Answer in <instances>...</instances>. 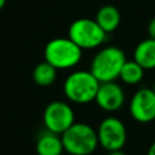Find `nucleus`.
I'll return each instance as SVG.
<instances>
[{
	"label": "nucleus",
	"instance_id": "nucleus-1",
	"mask_svg": "<svg viewBox=\"0 0 155 155\" xmlns=\"http://www.w3.org/2000/svg\"><path fill=\"white\" fill-rule=\"evenodd\" d=\"M61 137L64 151L70 155H90L99 144L97 131L85 122H74Z\"/></svg>",
	"mask_w": 155,
	"mask_h": 155
},
{
	"label": "nucleus",
	"instance_id": "nucleus-2",
	"mask_svg": "<svg viewBox=\"0 0 155 155\" xmlns=\"http://www.w3.org/2000/svg\"><path fill=\"white\" fill-rule=\"evenodd\" d=\"M99 84L90 70H76L67 76L63 92L70 102L86 104L94 101Z\"/></svg>",
	"mask_w": 155,
	"mask_h": 155
},
{
	"label": "nucleus",
	"instance_id": "nucleus-3",
	"mask_svg": "<svg viewBox=\"0 0 155 155\" xmlns=\"http://www.w3.org/2000/svg\"><path fill=\"white\" fill-rule=\"evenodd\" d=\"M125 62L126 56L121 48L116 46H107L94 54L90 71L99 82L115 81L119 78Z\"/></svg>",
	"mask_w": 155,
	"mask_h": 155
},
{
	"label": "nucleus",
	"instance_id": "nucleus-4",
	"mask_svg": "<svg viewBox=\"0 0 155 155\" xmlns=\"http://www.w3.org/2000/svg\"><path fill=\"white\" fill-rule=\"evenodd\" d=\"M44 56L56 69H69L81 61L82 50L69 38H56L46 44Z\"/></svg>",
	"mask_w": 155,
	"mask_h": 155
},
{
	"label": "nucleus",
	"instance_id": "nucleus-5",
	"mask_svg": "<svg viewBox=\"0 0 155 155\" xmlns=\"http://www.w3.org/2000/svg\"><path fill=\"white\" fill-rule=\"evenodd\" d=\"M68 38L81 50H91L101 46L105 41L107 33L94 19L79 18L70 24L68 29Z\"/></svg>",
	"mask_w": 155,
	"mask_h": 155
},
{
	"label": "nucleus",
	"instance_id": "nucleus-6",
	"mask_svg": "<svg viewBox=\"0 0 155 155\" xmlns=\"http://www.w3.org/2000/svg\"><path fill=\"white\" fill-rule=\"evenodd\" d=\"M97 137L101 147L108 151L122 149L127 139L126 126L120 119L107 116L97 128Z\"/></svg>",
	"mask_w": 155,
	"mask_h": 155
},
{
	"label": "nucleus",
	"instance_id": "nucleus-7",
	"mask_svg": "<svg viewBox=\"0 0 155 155\" xmlns=\"http://www.w3.org/2000/svg\"><path fill=\"white\" fill-rule=\"evenodd\" d=\"M42 120L47 131L62 134L75 122V116L71 107L68 103L53 101L46 105Z\"/></svg>",
	"mask_w": 155,
	"mask_h": 155
},
{
	"label": "nucleus",
	"instance_id": "nucleus-8",
	"mask_svg": "<svg viewBox=\"0 0 155 155\" xmlns=\"http://www.w3.org/2000/svg\"><path fill=\"white\" fill-rule=\"evenodd\" d=\"M130 114L140 124L155 120V92L153 88H139L130 101Z\"/></svg>",
	"mask_w": 155,
	"mask_h": 155
},
{
	"label": "nucleus",
	"instance_id": "nucleus-9",
	"mask_svg": "<svg viewBox=\"0 0 155 155\" xmlns=\"http://www.w3.org/2000/svg\"><path fill=\"white\" fill-rule=\"evenodd\" d=\"M94 102L105 111H116L125 103V93L119 84L115 81L101 82Z\"/></svg>",
	"mask_w": 155,
	"mask_h": 155
},
{
	"label": "nucleus",
	"instance_id": "nucleus-10",
	"mask_svg": "<svg viewBox=\"0 0 155 155\" xmlns=\"http://www.w3.org/2000/svg\"><path fill=\"white\" fill-rule=\"evenodd\" d=\"M35 149L38 155H62L64 147L61 134L46 130L36 139Z\"/></svg>",
	"mask_w": 155,
	"mask_h": 155
},
{
	"label": "nucleus",
	"instance_id": "nucleus-11",
	"mask_svg": "<svg viewBox=\"0 0 155 155\" xmlns=\"http://www.w3.org/2000/svg\"><path fill=\"white\" fill-rule=\"evenodd\" d=\"M94 21L98 23V25L108 34L114 31L121 21V15L120 11L113 6V5H104L99 7L94 16Z\"/></svg>",
	"mask_w": 155,
	"mask_h": 155
},
{
	"label": "nucleus",
	"instance_id": "nucleus-12",
	"mask_svg": "<svg viewBox=\"0 0 155 155\" xmlns=\"http://www.w3.org/2000/svg\"><path fill=\"white\" fill-rule=\"evenodd\" d=\"M133 59L145 70L155 68V39L148 38L140 41L133 52Z\"/></svg>",
	"mask_w": 155,
	"mask_h": 155
},
{
	"label": "nucleus",
	"instance_id": "nucleus-13",
	"mask_svg": "<svg viewBox=\"0 0 155 155\" xmlns=\"http://www.w3.org/2000/svg\"><path fill=\"white\" fill-rule=\"evenodd\" d=\"M57 70L52 64L44 61L35 65L33 70V80L39 86H50L54 82L57 78Z\"/></svg>",
	"mask_w": 155,
	"mask_h": 155
},
{
	"label": "nucleus",
	"instance_id": "nucleus-14",
	"mask_svg": "<svg viewBox=\"0 0 155 155\" xmlns=\"http://www.w3.org/2000/svg\"><path fill=\"white\" fill-rule=\"evenodd\" d=\"M144 70L145 69L140 64H138L134 59L126 61L120 70L119 79H121L127 85H136L143 80Z\"/></svg>",
	"mask_w": 155,
	"mask_h": 155
},
{
	"label": "nucleus",
	"instance_id": "nucleus-15",
	"mask_svg": "<svg viewBox=\"0 0 155 155\" xmlns=\"http://www.w3.org/2000/svg\"><path fill=\"white\" fill-rule=\"evenodd\" d=\"M148 33H149V38L155 39V17H153L148 24Z\"/></svg>",
	"mask_w": 155,
	"mask_h": 155
},
{
	"label": "nucleus",
	"instance_id": "nucleus-16",
	"mask_svg": "<svg viewBox=\"0 0 155 155\" xmlns=\"http://www.w3.org/2000/svg\"><path fill=\"white\" fill-rule=\"evenodd\" d=\"M108 155H127V154L124 153L121 149H119V150H111V151H108Z\"/></svg>",
	"mask_w": 155,
	"mask_h": 155
},
{
	"label": "nucleus",
	"instance_id": "nucleus-17",
	"mask_svg": "<svg viewBox=\"0 0 155 155\" xmlns=\"http://www.w3.org/2000/svg\"><path fill=\"white\" fill-rule=\"evenodd\" d=\"M147 155H155V142H153V144L149 147Z\"/></svg>",
	"mask_w": 155,
	"mask_h": 155
},
{
	"label": "nucleus",
	"instance_id": "nucleus-18",
	"mask_svg": "<svg viewBox=\"0 0 155 155\" xmlns=\"http://www.w3.org/2000/svg\"><path fill=\"white\" fill-rule=\"evenodd\" d=\"M5 4H6V0H0V10L5 6Z\"/></svg>",
	"mask_w": 155,
	"mask_h": 155
},
{
	"label": "nucleus",
	"instance_id": "nucleus-19",
	"mask_svg": "<svg viewBox=\"0 0 155 155\" xmlns=\"http://www.w3.org/2000/svg\"><path fill=\"white\" fill-rule=\"evenodd\" d=\"M153 90H154V92H155V82H154V86H153Z\"/></svg>",
	"mask_w": 155,
	"mask_h": 155
}]
</instances>
